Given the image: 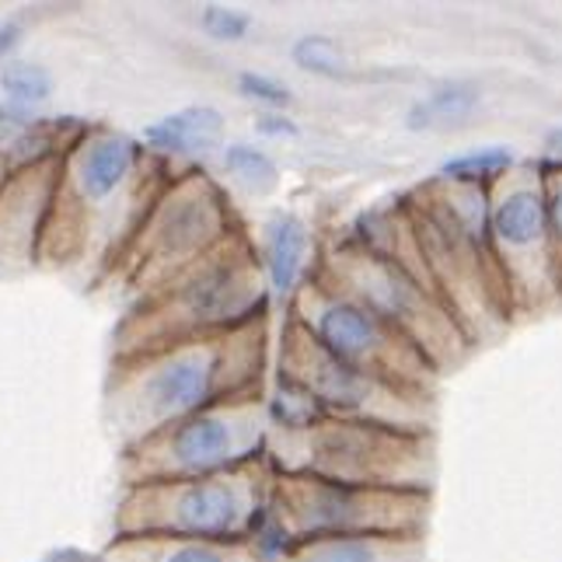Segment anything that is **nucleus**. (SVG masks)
<instances>
[{"label":"nucleus","mask_w":562,"mask_h":562,"mask_svg":"<svg viewBox=\"0 0 562 562\" xmlns=\"http://www.w3.org/2000/svg\"><path fill=\"white\" fill-rule=\"evenodd\" d=\"M440 301L479 346L514 318L490 238V189L430 176L402 196Z\"/></svg>","instance_id":"nucleus-3"},{"label":"nucleus","mask_w":562,"mask_h":562,"mask_svg":"<svg viewBox=\"0 0 562 562\" xmlns=\"http://www.w3.org/2000/svg\"><path fill=\"white\" fill-rule=\"evenodd\" d=\"M290 60H294L304 74L322 77V81H350L353 77V60L333 35L307 32L297 35L290 46Z\"/></svg>","instance_id":"nucleus-23"},{"label":"nucleus","mask_w":562,"mask_h":562,"mask_svg":"<svg viewBox=\"0 0 562 562\" xmlns=\"http://www.w3.org/2000/svg\"><path fill=\"white\" fill-rule=\"evenodd\" d=\"M259 262L269 283V294L290 307L301 290L315 280L322 248L315 227L294 210H273L259 231Z\"/></svg>","instance_id":"nucleus-15"},{"label":"nucleus","mask_w":562,"mask_h":562,"mask_svg":"<svg viewBox=\"0 0 562 562\" xmlns=\"http://www.w3.org/2000/svg\"><path fill=\"white\" fill-rule=\"evenodd\" d=\"M221 165H224V176L235 186H241L248 196H269V192H277L280 186L277 158L256 144H241V140L224 144Z\"/></svg>","instance_id":"nucleus-22"},{"label":"nucleus","mask_w":562,"mask_h":562,"mask_svg":"<svg viewBox=\"0 0 562 562\" xmlns=\"http://www.w3.org/2000/svg\"><path fill=\"white\" fill-rule=\"evenodd\" d=\"M434 493L371 490L304 472H273L269 517L256 535L262 562H273L286 546L312 538L350 535H426Z\"/></svg>","instance_id":"nucleus-6"},{"label":"nucleus","mask_w":562,"mask_h":562,"mask_svg":"<svg viewBox=\"0 0 562 562\" xmlns=\"http://www.w3.org/2000/svg\"><path fill=\"white\" fill-rule=\"evenodd\" d=\"M256 133L266 140H294L301 137V126L286 112H262L256 120Z\"/></svg>","instance_id":"nucleus-28"},{"label":"nucleus","mask_w":562,"mask_h":562,"mask_svg":"<svg viewBox=\"0 0 562 562\" xmlns=\"http://www.w3.org/2000/svg\"><path fill=\"white\" fill-rule=\"evenodd\" d=\"M0 88H4L11 109H35L49 102L53 94V77L46 67L29 64V60H8L0 70Z\"/></svg>","instance_id":"nucleus-24"},{"label":"nucleus","mask_w":562,"mask_h":562,"mask_svg":"<svg viewBox=\"0 0 562 562\" xmlns=\"http://www.w3.org/2000/svg\"><path fill=\"white\" fill-rule=\"evenodd\" d=\"M286 315L301 322L325 353L342 363H353L367 374L395 381L402 387L437 395L440 371L430 363L413 339L387 325L371 307L350 297L346 290L315 277L301 294L290 301Z\"/></svg>","instance_id":"nucleus-12"},{"label":"nucleus","mask_w":562,"mask_h":562,"mask_svg":"<svg viewBox=\"0 0 562 562\" xmlns=\"http://www.w3.org/2000/svg\"><path fill=\"white\" fill-rule=\"evenodd\" d=\"M168 179V165L130 133L85 126L64 154L38 262L56 269L91 262L109 273Z\"/></svg>","instance_id":"nucleus-2"},{"label":"nucleus","mask_w":562,"mask_h":562,"mask_svg":"<svg viewBox=\"0 0 562 562\" xmlns=\"http://www.w3.org/2000/svg\"><path fill=\"white\" fill-rule=\"evenodd\" d=\"M538 168H541V186H546L552 251H555V266H559V277H562V161L538 158Z\"/></svg>","instance_id":"nucleus-27"},{"label":"nucleus","mask_w":562,"mask_h":562,"mask_svg":"<svg viewBox=\"0 0 562 562\" xmlns=\"http://www.w3.org/2000/svg\"><path fill=\"white\" fill-rule=\"evenodd\" d=\"M60 168L64 154H56V158L11 171L0 186V277L25 273L38 262Z\"/></svg>","instance_id":"nucleus-14"},{"label":"nucleus","mask_w":562,"mask_h":562,"mask_svg":"<svg viewBox=\"0 0 562 562\" xmlns=\"http://www.w3.org/2000/svg\"><path fill=\"white\" fill-rule=\"evenodd\" d=\"M269 458L221 475L126 486L115 535H168L200 541H256L269 517Z\"/></svg>","instance_id":"nucleus-8"},{"label":"nucleus","mask_w":562,"mask_h":562,"mask_svg":"<svg viewBox=\"0 0 562 562\" xmlns=\"http://www.w3.org/2000/svg\"><path fill=\"white\" fill-rule=\"evenodd\" d=\"M273 562H426V535H350L286 546Z\"/></svg>","instance_id":"nucleus-18"},{"label":"nucleus","mask_w":562,"mask_h":562,"mask_svg":"<svg viewBox=\"0 0 562 562\" xmlns=\"http://www.w3.org/2000/svg\"><path fill=\"white\" fill-rule=\"evenodd\" d=\"M520 161L525 158H520L514 147L486 144V147H472V150H461V154H451V158H443L437 176L448 179V182H458V186L493 189L503 176H510Z\"/></svg>","instance_id":"nucleus-21"},{"label":"nucleus","mask_w":562,"mask_h":562,"mask_svg":"<svg viewBox=\"0 0 562 562\" xmlns=\"http://www.w3.org/2000/svg\"><path fill=\"white\" fill-rule=\"evenodd\" d=\"M8 176H11V171H8L4 165H0V186H4V179H8Z\"/></svg>","instance_id":"nucleus-31"},{"label":"nucleus","mask_w":562,"mask_h":562,"mask_svg":"<svg viewBox=\"0 0 562 562\" xmlns=\"http://www.w3.org/2000/svg\"><path fill=\"white\" fill-rule=\"evenodd\" d=\"M140 144L165 165L179 158H206L217 147L224 150V115L213 105H186L179 112L161 115L158 123H150Z\"/></svg>","instance_id":"nucleus-17"},{"label":"nucleus","mask_w":562,"mask_h":562,"mask_svg":"<svg viewBox=\"0 0 562 562\" xmlns=\"http://www.w3.org/2000/svg\"><path fill=\"white\" fill-rule=\"evenodd\" d=\"M277 374L301 384L304 392H312L333 419L381 423V426H398V430L434 434L437 395L402 387L395 381L367 374L353 363L336 360L290 315L283 318V333H280Z\"/></svg>","instance_id":"nucleus-11"},{"label":"nucleus","mask_w":562,"mask_h":562,"mask_svg":"<svg viewBox=\"0 0 562 562\" xmlns=\"http://www.w3.org/2000/svg\"><path fill=\"white\" fill-rule=\"evenodd\" d=\"M479 109H482V88L475 81L451 77V81L434 85L423 99H416L405 109V130L426 133L448 123H469Z\"/></svg>","instance_id":"nucleus-20"},{"label":"nucleus","mask_w":562,"mask_h":562,"mask_svg":"<svg viewBox=\"0 0 562 562\" xmlns=\"http://www.w3.org/2000/svg\"><path fill=\"white\" fill-rule=\"evenodd\" d=\"M269 440L266 392L241 395L192 413L123 451L120 475L126 486L221 475L262 461Z\"/></svg>","instance_id":"nucleus-10"},{"label":"nucleus","mask_w":562,"mask_h":562,"mask_svg":"<svg viewBox=\"0 0 562 562\" xmlns=\"http://www.w3.org/2000/svg\"><path fill=\"white\" fill-rule=\"evenodd\" d=\"M266 367L269 318L115 357L105 381V423L126 451L210 405L266 392Z\"/></svg>","instance_id":"nucleus-1"},{"label":"nucleus","mask_w":562,"mask_h":562,"mask_svg":"<svg viewBox=\"0 0 562 562\" xmlns=\"http://www.w3.org/2000/svg\"><path fill=\"white\" fill-rule=\"evenodd\" d=\"M266 458L273 472H304L371 490L434 493L437 434L328 416L301 434H269Z\"/></svg>","instance_id":"nucleus-7"},{"label":"nucleus","mask_w":562,"mask_h":562,"mask_svg":"<svg viewBox=\"0 0 562 562\" xmlns=\"http://www.w3.org/2000/svg\"><path fill=\"white\" fill-rule=\"evenodd\" d=\"M102 562H262L256 541H200L168 535H115Z\"/></svg>","instance_id":"nucleus-16"},{"label":"nucleus","mask_w":562,"mask_h":562,"mask_svg":"<svg viewBox=\"0 0 562 562\" xmlns=\"http://www.w3.org/2000/svg\"><path fill=\"white\" fill-rule=\"evenodd\" d=\"M251 14L248 11H238V8H224V4H206L200 11V29L206 38H213V43H245V38L251 35Z\"/></svg>","instance_id":"nucleus-25"},{"label":"nucleus","mask_w":562,"mask_h":562,"mask_svg":"<svg viewBox=\"0 0 562 562\" xmlns=\"http://www.w3.org/2000/svg\"><path fill=\"white\" fill-rule=\"evenodd\" d=\"M18 35H22V29H18L14 22H8V25H0V60L18 46Z\"/></svg>","instance_id":"nucleus-30"},{"label":"nucleus","mask_w":562,"mask_h":562,"mask_svg":"<svg viewBox=\"0 0 562 562\" xmlns=\"http://www.w3.org/2000/svg\"><path fill=\"white\" fill-rule=\"evenodd\" d=\"M85 126L38 120L25 109H0V165L8 171L29 168L35 161L67 154V147L81 137Z\"/></svg>","instance_id":"nucleus-19"},{"label":"nucleus","mask_w":562,"mask_h":562,"mask_svg":"<svg viewBox=\"0 0 562 562\" xmlns=\"http://www.w3.org/2000/svg\"><path fill=\"white\" fill-rule=\"evenodd\" d=\"M269 283L259 262L256 238L241 227L217 251L189 266L158 294L137 301L115 328V357L158 350L168 342L231 333L248 322L269 318Z\"/></svg>","instance_id":"nucleus-4"},{"label":"nucleus","mask_w":562,"mask_h":562,"mask_svg":"<svg viewBox=\"0 0 562 562\" xmlns=\"http://www.w3.org/2000/svg\"><path fill=\"white\" fill-rule=\"evenodd\" d=\"M541 158L549 161H562V123L546 130V137H541Z\"/></svg>","instance_id":"nucleus-29"},{"label":"nucleus","mask_w":562,"mask_h":562,"mask_svg":"<svg viewBox=\"0 0 562 562\" xmlns=\"http://www.w3.org/2000/svg\"><path fill=\"white\" fill-rule=\"evenodd\" d=\"M238 94L248 102H259L269 112H286L294 105V91H290L280 77L262 74V70H241L238 74Z\"/></svg>","instance_id":"nucleus-26"},{"label":"nucleus","mask_w":562,"mask_h":562,"mask_svg":"<svg viewBox=\"0 0 562 562\" xmlns=\"http://www.w3.org/2000/svg\"><path fill=\"white\" fill-rule=\"evenodd\" d=\"M490 238L514 315H538L562 301L538 158H525L490 189Z\"/></svg>","instance_id":"nucleus-13"},{"label":"nucleus","mask_w":562,"mask_h":562,"mask_svg":"<svg viewBox=\"0 0 562 562\" xmlns=\"http://www.w3.org/2000/svg\"><path fill=\"white\" fill-rule=\"evenodd\" d=\"M241 217L227 189L206 168L189 165L171 171V179L150 203L137 235L115 256L105 277H115L133 304L158 294L189 266L217 251L241 231Z\"/></svg>","instance_id":"nucleus-5"},{"label":"nucleus","mask_w":562,"mask_h":562,"mask_svg":"<svg viewBox=\"0 0 562 562\" xmlns=\"http://www.w3.org/2000/svg\"><path fill=\"white\" fill-rule=\"evenodd\" d=\"M315 277L346 290L392 328H398L405 339H413L440 374L458 367L472 350V339L464 336V328L454 322L434 286H426L402 266L357 245L353 238L339 235V241L325 245Z\"/></svg>","instance_id":"nucleus-9"}]
</instances>
